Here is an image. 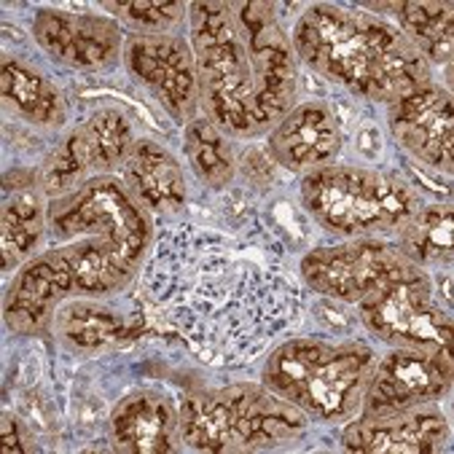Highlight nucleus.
I'll return each instance as SVG.
<instances>
[{"label":"nucleus","mask_w":454,"mask_h":454,"mask_svg":"<svg viewBox=\"0 0 454 454\" xmlns=\"http://www.w3.org/2000/svg\"><path fill=\"white\" fill-rule=\"evenodd\" d=\"M38 46L57 62L78 70H100L121 51V27L108 17L41 9L33 20Z\"/></svg>","instance_id":"nucleus-13"},{"label":"nucleus","mask_w":454,"mask_h":454,"mask_svg":"<svg viewBox=\"0 0 454 454\" xmlns=\"http://www.w3.org/2000/svg\"><path fill=\"white\" fill-rule=\"evenodd\" d=\"M401 20V33L419 49V54L449 62L454 49V17L449 4H393L387 6Z\"/></svg>","instance_id":"nucleus-23"},{"label":"nucleus","mask_w":454,"mask_h":454,"mask_svg":"<svg viewBox=\"0 0 454 454\" xmlns=\"http://www.w3.org/2000/svg\"><path fill=\"white\" fill-rule=\"evenodd\" d=\"M0 430H4V451H9V454L25 451L22 438H20V430H17V422L12 417H4V422H0Z\"/></svg>","instance_id":"nucleus-27"},{"label":"nucleus","mask_w":454,"mask_h":454,"mask_svg":"<svg viewBox=\"0 0 454 454\" xmlns=\"http://www.w3.org/2000/svg\"><path fill=\"white\" fill-rule=\"evenodd\" d=\"M78 291L73 266L59 247L27 261L4 299L6 325L20 336H38L49 328L59 301Z\"/></svg>","instance_id":"nucleus-14"},{"label":"nucleus","mask_w":454,"mask_h":454,"mask_svg":"<svg viewBox=\"0 0 454 454\" xmlns=\"http://www.w3.org/2000/svg\"><path fill=\"white\" fill-rule=\"evenodd\" d=\"M186 156L192 169L202 184L213 189H223L234 177V156L223 137V132L210 119H194L186 124L184 135Z\"/></svg>","instance_id":"nucleus-25"},{"label":"nucleus","mask_w":454,"mask_h":454,"mask_svg":"<svg viewBox=\"0 0 454 454\" xmlns=\"http://www.w3.org/2000/svg\"><path fill=\"white\" fill-rule=\"evenodd\" d=\"M360 317L382 341L451 360V317L435 307L419 266L387 280L360 301Z\"/></svg>","instance_id":"nucleus-8"},{"label":"nucleus","mask_w":454,"mask_h":454,"mask_svg":"<svg viewBox=\"0 0 454 454\" xmlns=\"http://www.w3.org/2000/svg\"><path fill=\"white\" fill-rule=\"evenodd\" d=\"M377 355L360 341L294 339L269 355L263 385L323 422L349 417L377 372Z\"/></svg>","instance_id":"nucleus-5"},{"label":"nucleus","mask_w":454,"mask_h":454,"mask_svg":"<svg viewBox=\"0 0 454 454\" xmlns=\"http://www.w3.org/2000/svg\"><path fill=\"white\" fill-rule=\"evenodd\" d=\"M401 253L417 266L446 263L451 258V207H419L401 226Z\"/></svg>","instance_id":"nucleus-24"},{"label":"nucleus","mask_w":454,"mask_h":454,"mask_svg":"<svg viewBox=\"0 0 454 454\" xmlns=\"http://www.w3.org/2000/svg\"><path fill=\"white\" fill-rule=\"evenodd\" d=\"M127 67L180 121H194L200 106V73L192 46L164 33H135L124 46Z\"/></svg>","instance_id":"nucleus-10"},{"label":"nucleus","mask_w":454,"mask_h":454,"mask_svg":"<svg viewBox=\"0 0 454 454\" xmlns=\"http://www.w3.org/2000/svg\"><path fill=\"white\" fill-rule=\"evenodd\" d=\"M46 210L38 192L27 189H17L14 200H6L4 205V218H0V245H4V258H6V269L17 266L25 255H30L46 226Z\"/></svg>","instance_id":"nucleus-22"},{"label":"nucleus","mask_w":454,"mask_h":454,"mask_svg":"<svg viewBox=\"0 0 454 454\" xmlns=\"http://www.w3.org/2000/svg\"><path fill=\"white\" fill-rule=\"evenodd\" d=\"M148 307L200 360H253L301 315V288L278 242L197 223L161 229L140 278Z\"/></svg>","instance_id":"nucleus-1"},{"label":"nucleus","mask_w":454,"mask_h":454,"mask_svg":"<svg viewBox=\"0 0 454 454\" xmlns=\"http://www.w3.org/2000/svg\"><path fill=\"white\" fill-rule=\"evenodd\" d=\"M192 51L207 119L237 137L280 124L296 100L294 43L261 0L192 4Z\"/></svg>","instance_id":"nucleus-2"},{"label":"nucleus","mask_w":454,"mask_h":454,"mask_svg":"<svg viewBox=\"0 0 454 454\" xmlns=\"http://www.w3.org/2000/svg\"><path fill=\"white\" fill-rule=\"evenodd\" d=\"M124 172L132 194L156 213H177L186 205V177L177 159L153 140H135Z\"/></svg>","instance_id":"nucleus-19"},{"label":"nucleus","mask_w":454,"mask_h":454,"mask_svg":"<svg viewBox=\"0 0 454 454\" xmlns=\"http://www.w3.org/2000/svg\"><path fill=\"white\" fill-rule=\"evenodd\" d=\"M401 250L382 242H347L317 247L304 255V283L336 301H363L387 280L414 269Z\"/></svg>","instance_id":"nucleus-9"},{"label":"nucleus","mask_w":454,"mask_h":454,"mask_svg":"<svg viewBox=\"0 0 454 454\" xmlns=\"http://www.w3.org/2000/svg\"><path fill=\"white\" fill-rule=\"evenodd\" d=\"M132 143V127L124 114L103 108L86 124L73 129L65 143L46 159L41 184L46 192L62 197L75 189V184L86 172H106L121 164Z\"/></svg>","instance_id":"nucleus-11"},{"label":"nucleus","mask_w":454,"mask_h":454,"mask_svg":"<svg viewBox=\"0 0 454 454\" xmlns=\"http://www.w3.org/2000/svg\"><path fill=\"white\" fill-rule=\"evenodd\" d=\"M108 12H116L121 20L148 27V30H167L184 20V4H148V0H135V4H106Z\"/></svg>","instance_id":"nucleus-26"},{"label":"nucleus","mask_w":454,"mask_h":454,"mask_svg":"<svg viewBox=\"0 0 454 454\" xmlns=\"http://www.w3.org/2000/svg\"><path fill=\"white\" fill-rule=\"evenodd\" d=\"M180 417L172 401L156 390H140L124 398L114 417V443L119 451L129 454H161L175 449V435Z\"/></svg>","instance_id":"nucleus-18"},{"label":"nucleus","mask_w":454,"mask_h":454,"mask_svg":"<svg viewBox=\"0 0 454 454\" xmlns=\"http://www.w3.org/2000/svg\"><path fill=\"white\" fill-rule=\"evenodd\" d=\"M296 54L323 78L366 100L398 103L427 83L419 49L395 27L339 6H309L294 30Z\"/></svg>","instance_id":"nucleus-3"},{"label":"nucleus","mask_w":454,"mask_h":454,"mask_svg":"<svg viewBox=\"0 0 454 454\" xmlns=\"http://www.w3.org/2000/svg\"><path fill=\"white\" fill-rule=\"evenodd\" d=\"M0 92L22 119L38 127H59L65 121V100L57 86L17 57H4Z\"/></svg>","instance_id":"nucleus-20"},{"label":"nucleus","mask_w":454,"mask_h":454,"mask_svg":"<svg viewBox=\"0 0 454 454\" xmlns=\"http://www.w3.org/2000/svg\"><path fill=\"white\" fill-rule=\"evenodd\" d=\"M395 140L419 161L451 172V98L441 86L425 83L390 106Z\"/></svg>","instance_id":"nucleus-15"},{"label":"nucleus","mask_w":454,"mask_h":454,"mask_svg":"<svg viewBox=\"0 0 454 454\" xmlns=\"http://www.w3.org/2000/svg\"><path fill=\"white\" fill-rule=\"evenodd\" d=\"M304 207L325 229L360 237L401 229L417 210V194L398 175L363 167H317L301 184Z\"/></svg>","instance_id":"nucleus-7"},{"label":"nucleus","mask_w":454,"mask_h":454,"mask_svg":"<svg viewBox=\"0 0 454 454\" xmlns=\"http://www.w3.org/2000/svg\"><path fill=\"white\" fill-rule=\"evenodd\" d=\"M54 245L73 266L81 294H111L140 269L151 221L143 202L119 177L95 175L73 192L57 197L49 210Z\"/></svg>","instance_id":"nucleus-4"},{"label":"nucleus","mask_w":454,"mask_h":454,"mask_svg":"<svg viewBox=\"0 0 454 454\" xmlns=\"http://www.w3.org/2000/svg\"><path fill=\"white\" fill-rule=\"evenodd\" d=\"M451 385V360L398 347L377 363L372 385L363 395V417H385L414 409L443 395Z\"/></svg>","instance_id":"nucleus-12"},{"label":"nucleus","mask_w":454,"mask_h":454,"mask_svg":"<svg viewBox=\"0 0 454 454\" xmlns=\"http://www.w3.org/2000/svg\"><path fill=\"white\" fill-rule=\"evenodd\" d=\"M449 438L446 417L433 406H414L385 417H360L341 435L344 449L363 454H427Z\"/></svg>","instance_id":"nucleus-16"},{"label":"nucleus","mask_w":454,"mask_h":454,"mask_svg":"<svg viewBox=\"0 0 454 454\" xmlns=\"http://www.w3.org/2000/svg\"><path fill=\"white\" fill-rule=\"evenodd\" d=\"M57 331L75 347L98 349L108 344H119L132 333L124 315L100 307L95 301H70L54 315Z\"/></svg>","instance_id":"nucleus-21"},{"label":"nucleus","mask_w":454,"mask_h":454,"mask_svg":"<svg viewBox=\"0 0 454 454\" xmlns=\"http://www.w3.org/2000/svg\"><path fill=\"white\" fill-rule=\"evenodd\" d=\"M341 148V132L323 103L294 108L269 135V153L286 169H309L331 161Z\"/></svg>","instance_id":"nucleus-17"},{"label":"nucleus","mask_w":454,"mask_h":454,"mask_svg":"<svg viewBox=\"0 0 454 454\" xmlns=\"http://www.w3.org/2000/svg\"><path fill=\"white\" fill-rule=\"evenodd\" d=\"M307 414L266 385H231L194 393L180 409V435L197 451L234 454L275 449L299 438Z\"/></svg>","instance_id":"nucleus-6"}]
</instances>
